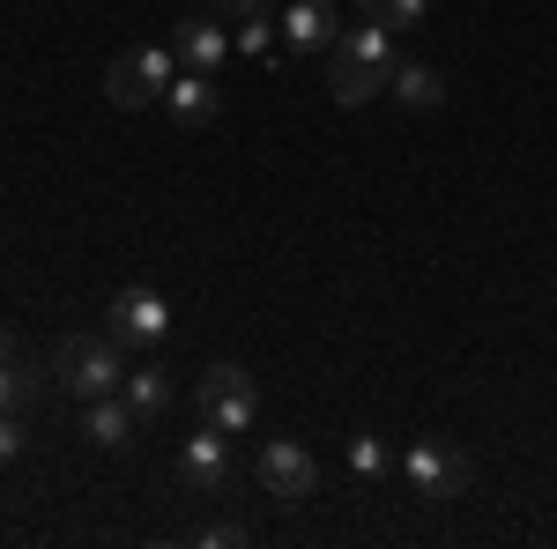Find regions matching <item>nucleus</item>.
<instances>
[{"mask_svg":"<svg viewBox=\"0 0 557 549\" xmlns=\"http://www.w3.org/2000/svg\"><path fill=\"white\" fill-rule=\"evenodd\" d=\"M209 15H223V23L238 30V23H253V15H275V0H209Z\"/></svg>","mask_w":557,"mask_h":549,"instance_id":"nucleus-19","label":"nucleus"},{"mask_svg":"<svg viewBox=\"0 0 557 549\" xmlns=\"http://www.w3.org/2000/svg\"><path fill=\"white\" fill-rule=\"evenodd\" d=\"M134 431H141V416L127 409V394H97V401H83V438H89V446H104V453H127Z\"/></svg>","mask_w":557,"mask_h":549,"instance_id":"nucleus-12","label":"nucleus"},{"mask_svg":"<svg viewBox=\"0 0 557 549\" xmlns=\"http://www.w3.org/2000/svg\"><path fill=\"white\" fill-rule=\"evenodd\" d=\"M372 23H386V30H424L431 23V0H357Z\"/></svg>","mask_w":557,"mask_h":549,"instance_id":"nucleus-17","label":"nucleus"},{"mask_svg":"<svg viewBox=\"0 0 557 549\" xmlns=\"http://www.w3.org/2000/svg\"><path fill=\"white\" fill-rule=\"evenodd\" d=\"M178 60L172 45H127V52H112V67H104V97L120 104V112H141V104H157L164 89H172Z\"/></svg>","mask_w":557,"mask_h":549,"instance_id":"nucleus-3","label":"nucleus"},{"mask_svg":"<svg viewBox=\"0 0 557 549\" xmlns=\"http://www.w3.org/2000/svg\"><path fill=\"white\" fill-rule=\"evenodd\" d=\"M112 335L127 341V349H157V341L172 335V297L164 290H149V283H127V290L112 297Z\"/></svg>","mask_w":557,"mask_h":549,"instance_id":"nucleus-7","label":"nucleus"},{"mask_svg":"<svg viewBox=\"0 0 557 549\" xmlns=\"http://www.w3.org/2000/svg\"><path fill=\"white\" fill-rule=\"evenodd\" d=\"M157 104H164V112H172V127H186V134L215 127V112H223V97H215V75H186V67L172 75V89H164Z\"/></svg>","mask_w":557,"mask_h":549,"instance_id":"nucleus-11","label":"nucleus"},{"mask_svg":"<svg viewBox=\"0 0 557 549\" xmlns=\"http://www.w3.org/2000/svg\"><path fill=\"white\" fill-rule=\"evenodd\" d=\"M194 542H201V549H238V542H246V527H231V520H215V527H201V535H194Z\"/></svg>","mask_w":557,"mask_h":549,"instance_id":"nucleus-21","label":"nucleus"},{"mask_svg":"<svg viewBox=\"0 0 557 549\" xmlns=\"http://www.w3.org/2000/svg\"><path fill=\"white\" fill-rule=\"evenodd\" d=\"M178 483H186V490H201V498H215V490L231 483V431L201 423V431L178 446Z\"/></svg>","mask_w":557,"mask_h":549,"instance_id":"nucleus-9","label":"nucleus"},{"mask_svg":"<svg viewBox=\"0 0 557 549\" xmlns=\"http://www.w3.org/2000/svg\"><path fill=\"white\" fill-rule=\"evenodd\" d=\"M260 490H268V498H275V506H305V498H312V490H320V461H312V453H305L298 438H268V446H260Z\"/></svg>","mask_w":557,"mask_h":549,"instance_id":"nucleus-6","label":"nucleus"},{"mask_svg":"<svg viewBox=\"0 0 557 549\" xmlns=\"http://www.w3.org/2000/svg\"><path fill=\"white\" fill-rule=\"evenodd\" d=\"M275 30L290 45V60H312V52H335L343 15H335V0H290V8L275 15Z\"/></svg>","mask_w":557,"mask_h":549,"instance_id":"nucleus-8","label":"nucleus"},{"mask_svg":"<svg viewBox=\"0 0 557 549\" xmlns=\"http://www.w3.org/2000/svg\"><path fill=\"white\" fill-rule=\"evenodd\" d=\"M0 349H15V341H8V327H0Z\"/></svg>","mask_w":557,"mask_h":549,"instance_id":"nucleus-22","label":"nucleus"},{"mask_svg":"<svg viewBox=\"0 0 557 549\" xmlns=\"http://www.w3.org/2000/svg\"><path fill=\"white\" fill-rule=\"evenodd\" d=\"M201 423L231 431V438H246L260 423V394H253V372L246 364H209L201 372Z\"/></svg>","mask_w":557,"mask_h":549,"instance_id":"nucleus-5","label":"nucleus"},{"mask_svg":"<svg viewBox=\"0 0 557 549\" xmlns=\"http://www.w3.org/2000/svg\"><path fill=\"white\" fill-rule=\"evenodd\" d=\"M30 401H38V372L15 349H0V409H30Z\"/></svg>","mask_w":557,"mask_h":549,"instance_id":"nucleus-16","label":"nucleus"},{"mask_svg":"<svg viewBox=\"0 0 557 549\" xmlns=\"http://www.w3.org/2000/svg\"><path fill=\"white\" fill-rule=\"evenodd\" d=\"M172 60L186 75H215L223 60H231V30H223V15H178L172 23Z\"/></svg>","mask_w":557,"mask_h":549,"instance_id":"nucleus-10","label":"nucleus"},{"mask_svg":"<svg viewBox=\"0 0 557 549\" xmlns=\"http://www.w3.org/2000/svg\"><path fill=\"white\" fill-rule=\"evenodd\" d=\"M120 394H127V409L141 423H157L164 409H172L178 386H172V372H164V364H127V386H120Z\"/></svg>","mask_w":557,"mask_h":549,"instance_id":"nucleus-14","label":"nucleus"},{"mask_svg":"<svg viewBox=\"0 0 557 549\" xmlns=\"http://www.w3.org/2000/svg\"><path fill=\"white\" fill-rule=\"evenodd\" d=\"M394 30L386 23H357V30H343L335 38V52H327V97L335 104H372L386 83H394Z\"/></svg>","mask_w":557,"mask_h":549,"instance_id":"nucleus-1","label":"nucleus"},{"mask_svg":"<svg viewBox=\"0 0 557 549\" xmlns=\"http://www.w3.org/2000/svg\"><path fill=\"white\" fill-rule=\"evenodd\" d=\"M231 52H246V60H268V67H283L290 60V45L275 30V15H253V23H238L231 30Z\"/></svg>","mask_w":557,"mask_h":549,"instance_id":"nucleus-15","label":"nucleus"},{"mask_svg":"<svg viewBox=\"0 0 557 549\" xmlns=\"http://www.w3.org/2000/svg\"><path fill=\"white\" fill-rule=\"evenodd\" d=\"M386 89H394L409 112H438V104H446V75H438L431 60H394V83Z\"/></svg>","mask_w":557,"mask_h":549,"instance_id":"nucleus-13","label":"nucleus"},{"mask_svg":"<svg viewBox=\"0 0 557 549\" xmlns=\"http://www.w3.org/2000/svg\"><path fill=\"white\" fill-rule=\"evenodd\" d=\"M52 372L75 386L83 401L120 394V386H127V341L112 335V327H104V335H67L60 349H52Z\"/></svg>","mask_w":557,"mask_h":549,"instance_id":"nucleus-2","label":"nucleus"},{"mask_svg":"<svg viewBox=\"0 0 557 549\" xmlns=\"http://www.w3.org/2000/svg\"><path fill=\"white\" fill-rule=\"evenodd\" d=\"M380 467H386V446L372 438V431H364V438H349V475H364V483H372Z\"/></svg>","mask_w":557,"mask_h":549,"instance_id":"nucleus-18","label":"nucleus"},{"mask_svg":"<svg viewBox=\"0 0 557 549\" xmlns=\"http://www.w3.org/2000/svg\"><path fill=\"white\" fill-rule=\"evenodd\" d=\"M23 409H0V461H23Z\"/></svg>","mask_w":557,"mask_h":549,"instance_id":"nucleus-20","label":"nucleus"},{"mask_svg":"<svg viewBox=\"0 0 557 549\" xmlns=\"http://www.w3.org/2000/svg\"><path fill=\"white\" fill-rule=\"evenodd\" d=\"M401 475H409V490L424 498V506H454V498H469V453L454 446V438H417L409 446V461H401Z\"/></svg>","mask_w":557,"mask_h":549,"instance_id":"nucleus-4","label":"nucleus"}]
</instances>
